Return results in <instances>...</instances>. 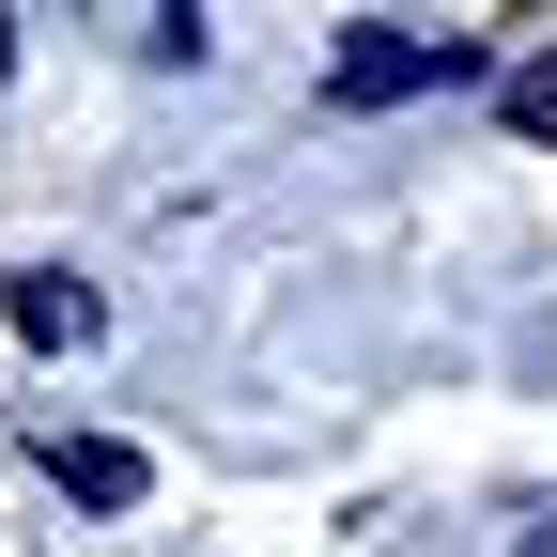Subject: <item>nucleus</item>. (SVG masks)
<instances>
[{"label":"nucleus","mask_w":557,"mask_h":557,"mask_svg":"<svg viewBox=\"0 0 557 557\" xmlns=\"http://www.w3.org/2000/svg\"><path fill=\"white\" fill-rule=\"evenodd\" d=\"M449 78H480L465 32H357L325 62V109H403V94H449Z\"/></svg>","instance_id":"nucleus-1"},{"label":"nucleus","mask_w":557,"mask_h":557,"mask_svg":"<svg viewBox=\"0 0 557 557\" xmlns=\"http://www.w3.org/2000/svg\"><path fill=\"white\" fill-rule=\"evenodd\" d=\"M496 109H511V139H557V62H527V78H511Z\"/></svg>","instance_id":"nucleus-4"},{"label":"nucleus","mask_w":557,"mask_h":557,"mask_svg":"<svg viewBox=\"0 0 557 557\" xmlns=\"http://www.w3.org/2000/svg\"><path fill=\"white\" fill-rule=\"evenodd\" d=\"M47 480H62V496H94V511H124V496H139V449H109V434H62V449H47Z\"/></svg>","instance_id":"nucleus-2"},{"label":"nucleus","mask_w":557,"mask_h":557,"mask_svg":"<svg viewBox=\"0 0 557 557\" xmlns=\"http://www.w3.org/2000/svg\"><path fill=\"white\" fill-rule=\"evenodd\" d=\"M0 310H16V341H94V295H78V278H16Z\"/></svg>","instance_id":"nucleus-3"}]
</instances>
